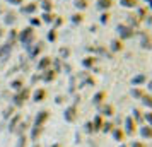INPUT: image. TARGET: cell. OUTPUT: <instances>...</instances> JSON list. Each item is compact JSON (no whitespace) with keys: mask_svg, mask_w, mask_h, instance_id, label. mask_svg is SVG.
<instances>
[{"mask_svg":"<svg viewBox=\"0 0 152 147\" xmlns=\"http://www.w3.org/2000/svg\"><path fill=\"white\" fill-rule=\"evenodd\" d=\"M46 120H48V111H41L39 116H38V120H36V127H41Z\"/></svg>","mask_w":152,"mask_h":147,"instance_id":"obj_1","label":"cell"},{"mask_svg":"<svg viewBox=\"0 0 152 147\" xmlns=\"http://www.w3.org/2000/svg\"><path fill=\"white\" fill-rule=\"evenodd\" d=\"M97 5H99V7H103V9H108L111 5V0H99V2H97Z\"/></svg>","mask_w":152,"mask_h":147,"instance_id":"obj_2","label":"cell"},{"mask_svg":"<svg viewBox=\"0 0 152 147\" xmlns=\"http://www.w3.org/2000/svg\"><path fill=\"white\" fill-rule=\"evenodd\" d=\"M121 4H123L125 7H133L137 4V0H121Z\"/></svg>","mask_w":152,"mask_h":147,"instance_id":"obj_3","label":"cell"},{"mask_svg":"<svg viewBox=\"0 0 152 147\" xmlns=\"http://www.w3.org/2000/svg\"><path fill=\"white\" fill-rule=\"evenodd\" d=\"M45 96H46V92L43 91V89H39V91L36 92V101H41V99L45 98Z\"/></svg>","mask_w":152,"mask_h":147,"instance_id":"obj_4","label":"cell"},{"mask_svg":"<svg viewBox=\"0 0 152 147\" xmlns=\"http://www.w3.org/2000/svg\"><path fill=\"white\" fill-rule=\"evenodd\" d=\"M126 121H128V133H133L135 132V128H133V121H132L130 118L126 120Z\"/></svg>","mask_w":152,"mask_h":147,"instance_id":"obj_5","label":"cell"},{"mask_svg":"<svg viewBox=\"0 0 152 147\" xmlns=\"http://www.w3.org/2000/svg\"><path fill=\"white\" fill-rule=\"evenodd\" d=\"M86 5H87V0H77V7H86Z\"/></svg>","mask_w":152,"mask_h":147,"instance_id":"obj_6","label":"cell"},{"mask_svg":"<svg viewBox=\"0 0 152 147\" xmlns=\"http://www.w3.org/2000/svg\"><path fill=\"white\" fill-rule=\"evenodd\" d=\"M74 113H75V110H69V111H67V118L74 120Z\"/></svg>","mask_w":152,"mask_h":147,"instance_id":"obj_7","label":"cell"},{"mask_svg":"<svg viewBox=\"0 0 152 147\" xmlns=\"http://www.w3.org/2000/svg\"><path fill=\"white\" fill-rule=\"evenodd\" d=\"M142 132H144V135H145V137H151V135H152V132H151V130H142Z\"/></svg>","mask_w":152,"mask_h":147,"instance_id":"obj_8","label":"cell"},{"mask_svg":"<svg viewBox=\"0 0 152 147\" xmlns=\"http://www.w3.org/2000/svg\"><path fill=\"white\" fill-rule=\"evenodd\" d=\"M96 127H97V130H99V127H101V120L96 118Z\"/></svg>","mask_w":152,"mask_h":147,"instance_id":"obj_9","label":"cell"},{"mask_svg":"<svg viewBox=\"0 0 152 147\" xmlns=\"http://www.w3.org/2000/svg\"><path fill=\"white\" fill-rule=\"evenodd\" d=\"M135 147H144V146H138V144H135Z\"/></svg>","mask_w":152,"mask_h":147,"instance_id":"obj_10","label":"cell"},{"mask_svg":"<svg viewBox=\"0 0 152 147\" xmlns=\"http://www.w3.org/2000/svg\"><path fill=\"white\" fill-rule=\"evenodd\" d=\"M34 147H38V146H34Z\"/></svg>","mask_w":152,"mask_h":147,"instance_id":"obj_11","label":"cell"}]
</instances>
